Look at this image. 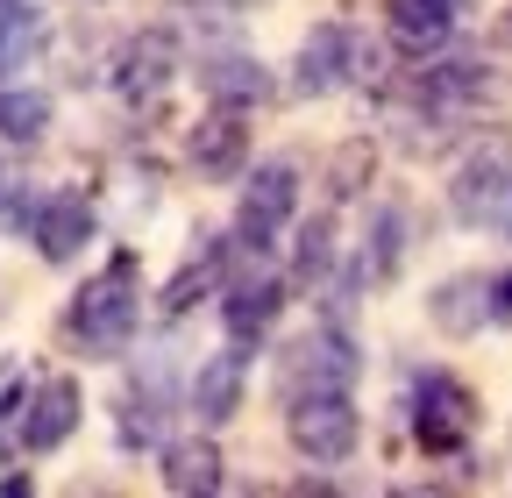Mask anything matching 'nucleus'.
Segmentation results:
<instances>
[{
	"label": "nucleus",
	"instance_id": "25",
	"mask_svg": "<svg viewBox=\"0 0 512 498\" xmlns=\"http://www.w3.org/2000/svg\"><path fill=\"white\" fill-rule=\"evenodd\" d=\"M491 321H498V328H512V264L491 278Z\"/></svg>",
	"mask_w": 512,
	"mask_h": 498
},
{
	"label": "nucleus",
	"instance_id": "7",
	"mask_svg": "<svg viewBox=\"0 0 512 498\" xmlns=\"http://www.w3.org/2000/svg\"><path fill=\"white\" fill-rule=\"evenodd\" d=\"M171 79H178V36H171V29H143V36L121 43L107 86H114L128 107H150V100H164Z\"/></svg>",
	"mask_w": 512,
	"mask_h": 498
},
{
	"label": "nucleus",
	"instance_id": "2",
	"mask_svg": "<svg viewBox=\"0 0 512 498\" xmlns=\"http://www.w3.org/2000/svg\"><path fill=\"white\" fill-rule=\"evenodd\" d=\"M406 427L420 456H463V442L477 434V392L456 378V370H413L406 392Z\"/></svg>",
	"mask_w": 512,
	"mask_h": 498
},
{
	"label": "nucleus",
	"instance_id": "26",
	"mask_svg": "<svg viewBox=\"0 0 512 498\" xmlns=\"http://www.w3.org/2000/svg\"><path fill=\"white\" fill-rule=\"evenodd\" d=\"M491 43H498V50H512V8H498V22H491Z\"/></svg>",
	"mask_w": 512,
	"mask_h": 498
},
{
	"label": "nucleus",
	"instance_id": "1",
	"mask_svg": "<svg viewBox=\"0 0 512 498\" xmlns=\"http://www.w3.org/2000/svg\"><path fill=\"white\" fill-rule=\"evenodd\" d=\"M136 328H143L136 257H128V249H114L107 271L86 278V285L72 292V306H64V342H72L79 356H93V363H114V356H128Z\"/></svg>",
	"mask_w": 512,
	"mask_h": 498
},
{
	"label": "nucleus",
	"instance_id": "22",
	"mask_svg": "<svg viewBox=\"0 0 512 498\" xmlns=\"http://www.w3.org/2000/svg\"><path fill=\"white\" fill-rule=\"evenodd\" d=\"M164 484L185 491V498H200V491H221V449L214 442H164Z\"/></svg>",
	"mask_w": 512,
	"mask_h": 498
},
{
	"label": "nucleus",
	"instance_id": "4",
	"mask_svg": "<svg viewBox=\"0 0 512 498\" xmlns=\"http://www.w3.org/2000/svg\"><path fill=\"white\" fill-rule=\"evenodd\" d=\"M299 214V164L292 157H271V164H256L249 185H242V200H235V249L242 257H271V242L292 228Z\"/></svg>",
	"mask_w": 512,
	"mask_h": 498
},
{
	"label": "nucleus",
	"instance_id": "8",
	"mask_svg": "<svg viewBox=\"0 0 512 498\" xmlns=\"http://www.w3.org/2000/svg\"><path fill=\"white\" fill-rule=\"evenodd\" d=\"M93 200L86 193H72V185H64V193H43V200H29V242H36V257L43 264H72L79 249L93 242Z\"/></svg>",
	"mask_w": 512,
	"mask_h": 498
},
{
	"label": "nucleus",
	"instance_id": "19",
	"mask_svg": "<svg viewBox=\"0 0 512 498\" xmlns=\"http://www.w3.org/2000/svg\"><path fill=\"white\" fill-rule=\"evenodd\" d=\"M335 264H342V235H335V214H313V221H299V249H292V285H299V292H328Z\"/></svg>",
	"mask_w": 512,
	"mask_h": 498
},
{
	"label": "nucleus",
	"instance_id": "20",
	"mask_svg": "<svg viewBox=\"0 0 512 498\" xmlns=\"http://www.w3.org/2000/svg\"><path fill=\"white\" fill-rule=\"evenodd\" d=\"M43 43H50V15L36 0H0V79L43 57Z\"/></svg>",
	"mask_w": 512,
	"mask_h": 498
},
{
	"label": "nucleus",
	"instance_id": "16",
	"mask_svg": "<svg viewBox=\"0 0 512 498\" xmlns=\"http://www.w3.org/2000/svg\"><path fill=\"white\" fill-rule=\"evenodd\" d=\"M185 164L200 171V178H235L242 164H249V129L235 121V107H214L200 129H192V143H185Z\"/></svg>",
	"mask_w": 512,
	"mask_h": 498
},
{
	"label": "nucleus",
	"instance_id": "18",
	"mask_svg": "<svg viewBox=\"0 0 512 498\" xmlns=\"http://www.w3.org/2000/svg\"><path fill=\"white\" fill-rule=\"evenodd\" d=\"M406 264V207H377L370 214V235H363V264L349 271V285H377V278H399Z\"/></svg>",
	"mask_w": 512,
	"mask_h": 498
},
{
	"label": "nucleus",
	"instance_id": "23",
	"mask_svg": "<svg viewBox=\"0 0 512 498\" xmlns=\"http://www.w3.org/2000/svg\"><path fill=\"white\" fill-rule=\"evenodd\" d=\"M50 136V93L43 86H0V143H43Z\"/></svg>",
	"mask_w": 512,
	"mask_h": 498
},
{
	"label": "nucleus",
	"instance_id": "5",
	"mask_svg": "<svg viewBox=\"0 0 512 498\" xmlns=\"http://www.w3.org/2000/svg\"><path fill=\"white\" fill-rule=\"evenodd\" d=\"M448 214L477 235L512 242V150H477L448 178Z\"/></svg>",
	"mask_w": 512,
	"mask_h": 498
},
{
	"label": "nucleus",
	"instance_id": "10",
	"mask_svg": "<svg viewBox=\"0 0 512 498\" xmlns=\"http://www.w3.org/2000/svg\"><path fill=\"white\" fill-rule=\"evenodd\" d=\"M349 79H356V29H349V22L306 29V43H299V57H292V93L320 100V93H342Z\"/></svg>",
	"mask_w": 512,
	"mask_h": 498
},
{
	"label": "nucleus",
	"instance_id": "15",
	"mask_svg": "<svg viewBox=\"0 0 512 498\" xmlns=\"http://www.w3.org/2000/svg\"><path fill=\"white\" fill-rule=\"evenodd\" d=\"M456 22H463V0H384V36L413 57L441 50L456 36Z\"/></svg>",
	"mask_w": 512,
	"mask_h": 498
},
{
	"label": "nucleus",
	"instance_id": "9",
	"mask_svg": "<svg viewBox=\"0 0 512 498\" xmlns=\"http://www.w3.org/2000/svg\"><path fill=\"white\" fill-rule=\"evenodd\" d=\"M242 399H249V349L228 342V349H214L200 370H192V399H185V413L214 434V427H228V420L242 413Z\"/></svg>",
	"mask_w": 512,
	"mask_h": 498
},
{
	"label": "nucleus",
	"instance_id": "11",
	"mask_svg": "<svg viewBox=\"0 0 512 498\" xmlns=\"http://www.w3.org/2000/svg\"><path fill=\"white\" fill-rule=\"evenodd\" d=\"M79 413H86L79 378H43V385H29V399H22V449H29V456L64 449V442L79 434Z\"/></svg>",
	"mask_w": 512,
	"mask_h": 498
},
{
	"label": "nucleus",
	"instance_id": "3",
	"mask_svg": "<svg viewBox=\"0 0 512 498\" xmlns=\"http://www.w3.org/2000/svg\"><path fill=\"white\" fill-rule=\"evenodd\" d=\"M285 442L306 463H349L363 442V413L349 399V385H306L285 392Z\"/></svg>",
	"mask_w": 512,
	"mask_h": 498
},
{
	"label": "nucleus",
	"instance_id": "24",
	"mask_svg": "<svg viewBox=\"0 0 512 498\" xmlns=\"http://www.w3.org/2000/svg\"><path fill=\"white\" fill-rule=\"evenodd\" d=\"M192 15H207V22H242V15H256L264 0H185Z\"/></svg>",
	"mask_w": 512,
	"mask_h": 498
},
{
	"label": "nucleus",
	"instance_id": "12",
	"mask_svg": "<svg viewBox=\"0 0 512 498\" xmlns=\"http://www.w3.org/2000/svg\"><path fill=\"white\" fill-rule=\"evenodd\" d=\"M278 314H285V278H271V271H249V278L221 285V328H228V342H242V349L271 342Z\"/></svg>",
	"mask_w": 512,
	"mask_h": 498
},
{
	"label": "nucleus",
	"instance_id": "21",
	"mask_svg": "<svg viewBox=\"0 0 512 498\" xmlns=\"http://www.w3.org/2000/svg\"><path fill=\"white\" fill-rule=\"evenodd\" d=\"M228 285V249H207V257H192L164 292H157V321H185L192 306H200L207 292H221Z\"/></svg>",
	"mask_w": 512,
	"mask_h": 498
},
{
	"label": "nucleus",
	"instance_id": "17",
	"mask_svg": "<svg viewBox=\"0 0 512 498\" xmlns=\"http://www.w3.org/2000/svg\"><path fill=\"white\" fill-rule=\"evenodd\" d=\"M427 314H434L441 335H477V328L491 321V278H477V271L441 278V285L427 292Z\"/></svg>",
	"mask_w": 512,
	"mask_h": 498
},
{
	"label": "nucleus",
	"instance_id": "14",
	"mask_svg": "<svg viewBox=\"0 0 512 498\" xmlns=\"http://www.w3.org/2000/svg\"><path fill=\"white\" fill-rule=\"evenodd\" d=\"M200 93H207V107L249 114V107L271 100V72L256 65L249 50H207V57H200Z\"/></svg>",
	"mask_w": 512,
	"mask_h": 498
},
{
	"label": "nucleus",
	"instance_id": "6",
	"mask_svg": "<svg viewBox=\"0 0 512 498\" xmlns=\"http://www.w3.org/2000/svg\"><path fill=\"white\" fill-rule=\"evenodd\" d=\"M356 370H363L356 335H349L342 321L320 314L299 342H285V356H278V392H306V385H356Z\"/></svg>",
	"mask_w": 512,
	"mask_h": 498
},
{
	"label": "nucleus",
	"instance_id": "13",
	"mask_svg": "<svg viewBox=\"0 0 512 498\" xmlns=\"http://www.w3.org/2000/svg\"><path fill=\"white\" fill-rule=\"evenodd\" d=\"M171 427V378L164 370H136L128 378V392L114 399V442L136 456V449H157Z\"/></svg>",
	"mask_w": 512,
	"mask_h": 498
}]
</instances>
